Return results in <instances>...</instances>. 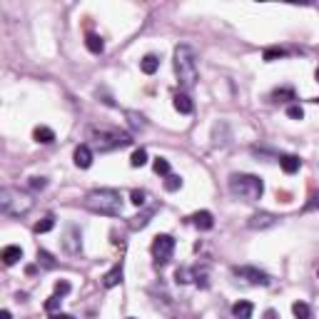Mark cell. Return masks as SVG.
<instances>
[{"mask_svg": "<svg viewBox=\"0 0 319 319\" xmlns=\"http://www.w3.org/2000/svg\"><path fill=\"white\" fill-rule=\"evenodd\" d=\"M53 227H55V215H45V217L35 225V232H38V235H45V232H50Z\"/></svg>", "mask_w": 319, "mask_h": 319, "instance_id": "obj_22", "label": "cell"}, {"mask_svg": "<svg viewBox=\"0 0 319 319\" xmlns=\"http://www.w3.org/2000/svg\"><path fill=\"white\" fill-rule=\"evenodd\" d=\"M130 200H132V205H135V207H142V205L147 202V192H142V190H132Z\"/></svg>", "mask_w": 319, "mask_h": 319, "instance_id": "obj_28", "label": "cell"}, {"mask_svg": "<svg viewBox=\"0 0 319 319\" xmlns=\"http://www.w3.org/2000/svg\"><path fill=\"white\" fill-rule=\"evenodd\" d=\"M314 78H317V82H319V68H317V70H314Z\"/></svg>", "mask_w": 319, "mask_h": 319, "instance_id": "obj_40", "label": "cell"}, {"mask_svg": "<svg viewBox=\"0 0 319 319\" xmlns=\"http://www.w3.org/2000/svg\"><path fill=\"white\" fill-rule=\"evenodd\" d=\"M262 319H279V314H277V312H274V309H267V312H264V317H262Z\"/></svg>", "mask_w": 319, "mask_h": 319, "instance_id": "obj_37", "label": "cell"}, {"mask_svg": "<svg viewBox=\"0 0 319 319\" xmlns=\"http://www.w3.org/2000/svg\"><path fill=\"white\" fill-rule=\"evenodd\" d=\"M68 292H70V282H65V279L55 282V294H58V297H65Z\"/></svg>", "mask_w": 319, "mask_h": 319, "instance_id": "obj_32", "label": "cell"}, {"mask_svg": "<svg viewBox=\"0 0 319 319\" xmlns=\"http://www.w3.org/2000/svg\"><path fill=\"white\" fill-rule=\"evenodd\" d=\"M53 319H75V317H70V314H53Z\"/></svg>", "mask_w": 319, "mask_h": 319, "instance_id": "obj_38", "label": "cell"}, {"mask_svg": "<svg viewBox=\"0 0 319 319\" xmlns=\"http://www.w3.org/2000/svg\"><path fill=\"white\" fill-rule=\"evenodd\" d=\"M152 170H155L157 175H165V177H167V175H170V162H167L165 157H157L155 162H152Z\"/></svg>", "mask_w": 319, "mask_h": 319, "instance_id": "obj_24", "label": "cell"}, {"mask_svg": "<svg viewBox=\"0 0 319 319\" xmlns=\"http://www.w3.org/2000/svg\"><path fill=\"white\" fill-rule=\"evenodd\" d=\"M172 252H175V239L170 235H157L152 239V257H155V264L157 267L165 264L172 257Z\"/></svg>", "mask_w": 319, "mask_h": 319, "instance_id": "obj_6", "label": "cell"}, {"mask_svg": "<svg viewBox=\"0 0 319 319\" xmlns=\"http://www.w3.org/2000/svg\"><path fill=\"white\" fill-rule=\"evenodd\" d=\"M274 97H294V92H292V90H277Z\"/></svg>", "mask_w": 319, "mask_h": 319, "instance_id": "obj_36", "label": "cell"}, {"mask_svg": "<svg viewBox=\"0 0 319 319\" xmlns=\"http://www.w3.org/2000/svg\"><path fill=\"white\" fill-rule=\"evenodd\" d=\"M172 105H175V110L182 112V115H190V112H192V100H190L185 92H177L175 100H172Z\"/></svg>", "mask_w": 319, "mask_h": 319, "instance_id": "obj_17", "label": "cell"}, {"mask_svg": "<svg viewBox=\"0 0 319 319\" xmlns=\"http://www.w3.org/2000/svg\"><path fill=\"white\" fill-rule=\"evenodd\" d=\"M130 319H135V317H130Z\"/></svg>", "mask_w": 319, "mask_h": 319, "instance_id": "obj_42", "label": "cell"}, {"mask_svg": "<svg viewBox=\"0 0 319 319\" xmlns=\"http://www.w3.org/2000/svg\"><path fill=\"white\" fill-rule=\"evenodd\" d=\"M87 137L92 140V145L100 150V152H107V150H115V147H125L132 142L130 135L115 130V127H107V125H92L87 130Z\"/></svg>", "mask_w": 319, "mask_h": 319, "instance_id": "obj_4", "label": "cell"}, {"mask_svg": "<svg viewBox=\"0 0 319 319\" xmlns=\"http://www.w3.org/2000/svg\"><path fill=\"white\" fill-rule=\"evenodd\" d=\"M287 55V50H282V48H267L264 50V60L267 63H272V60H277V58H284Z\"/></svg>", "mask_w": 319, "mask_h": 319, "instance_id": "obj_27", "label": "cell"}, {"mask_svg": "<svg viewBox=\"0 0 319 319\" xmlns=\"http://www.w3.org/2000/svg\"><path fill=\"white\" fill-rule=\"evenodd\" d=\"M0 259H3L5 267H13L18 259H23V249H20L18 244H8V247L3 249V254H0Z\"/></svg>", "mask_w": 319, "mask_h": 319, "instance_id": "obj_11", "label": "cell"}, {"mask_svg": "<svg viewBox=\"0 0 319 319\" xmlns=\"http://www.w3.org/2000/svg\"><path fill=\"white\" fill-rule=\"evenodd\" d=\"M157 68H160V60H157L155 55H145V58L140 60V70H142L145 75H155Z\"/></svg>", "mask_w": 319, "mask_h": 319, "instance_id": "obj_19", "label": "cell"}, {"mask_svg": "<svg viewBox=\"0 0 319 319\" xmlns=\"http://www.w3.org/2000/svg\"><path fill=\"white\" fill-rule=\"evenodd\" d=\"M130 165H132V167H142V165H147V152H145L142 147L132 152V157H130Z\"/></svg>", "mask_w": 319, "mask_h": 319, "instance_id": "obj_25", "label": "cell"}, {"mask_svg": "<svg viewBox=\"0 0 319 319\" xmlns=\"http://www.w3.org/2000/svg\"><path fill=\"white\" fill-rule=\"evenodd\" d=\"M252 312H254V307H252V302H237L235 307H232V314H235V319H252Z\"/></svg>", "mask_w": 319, "mask_h": 319, "instance_id": "obj_16", "label": "cell"}, {"mask_svg": "<svg viewBox=\"0 0 319 319\" xmlns=\"http://www.w3.org/2000/svg\"><path fill=\"white\" fill-rule=\"evenodd\" d=\"M180 187H182V177L180 175H167L165 177V190L167 192H177Z\"/></svg>", "mask_w": 319, "mask_h": 319, "instance_id": "obj_26", "label": "cell"}, {"mask_svg": "<svg viewBox=\"0 0 319 319\" xmlns=\"http://www.w3.org/2000/svg\"><path fill=\"white\" fill-rule=\"evenodd\" d=\"M232 274L239 277V279H244L247 284H262V287L269 284V274L262 272V269H257V267H235Z\"/></svg>", "mask_w": 319, "mask_h": 319, "instance_id": "obj_7", "label": "cell"}, {"mask_svg": "<svg viewBox=\"0 0 319 319\" xmlns=\"http://www.w3.org/2000/svg\"><path fill=\"white\" fill-rule=\"evenodd\" d=\"M28 185H30V190H35V192H38V190H45L48 180H45V177H30V182H28Z\"/></svg>", "mask_w": 319, "mask_h": 319, "instance_id": "obj_31", "label": "cell"}, {"mask_svg": "<svg viewBox=\"0 0 319 319\" xmlns=\"http://www.w3.org/2000/svg\"><path fill=\"white\" fill-rule=\"evenodd\" d=\"M292 312H294L297 319H312V309H309L307 302H294L292 304Z\"/></svg>", "mask_w": 319, "mask_h": 319, "instance_id": "obj_21", "label": "cell"}, {"mask_svg": "<svg viewBox=\"0 0 319 319\" xmlns=\"http://www.w3.org/2000/svg\"><path fill=\"white\" fill-rule=\"evenodd\" d=\"M0 319H13V317H10V312H8V309H3V312H0Z\"/></svg>", "mask_w": 319, "mask_h": 319, "instance_id": "obj_39", "label": "cell"}, {"mask_svg": "<svg viewBox=\"0 0 319 319\" xmlns=\"http://www.w3.org/2000/svg\"><path fill=\"white\" fill-rule=\"evenodd\" d=\"M287 115H289L292 120H302V117H304V110H302V105H289V107H287Z\"/></svg>", "mask_w": 319, "mask_h": 319, "instance_id": "obj_29", "label": "cell"}, {"mask_svg": "<svg viewBox=\"0 0 319 319\" xmlns=\"http://www.w3.org/2000/svg\"><path fill=\"white\" fill-rule=\"evenodd\" d=\"M279 165H282V170H284L287 175H294V172H299V167H302V160H299L297 155H284V157L279 160Z\"/></svg>", "mask_w": 319, "mask_h": 319, "instance_id": "obj_13", "label": "cell"}, {"mask_svg": "<svg viewBox=\"0 0 319 319\" xmlns=\"http://www.w3.org/2000/svg\"><path fill=\"white\" fill-rule=\"evenodd\" d=\"M277 220H279V217H277V215H272V212H254V215L249 217V222H247V225H249L252 230H267V227H274V225H277Z\"/></svg>", "mask_w": 319, "mask_h": 319, "instance_id": "obj_8", "label": "cell"}, {"mask_svg": "<svg viewBox=\"0 0 319 319\" xmlns=\"http://www.w3.org/2000/svg\"><path fill=\"white\" fill-rule=\"evenodd\" d=\"M192 225H195L197 230H212V227H215V217H212V212L202 210V212H195V215H192Z\"/></svg>", "mask_w": 319, "mask_h": 319, "instance_id": "obj_12", "label": "cell"}, {"mask_svg": "<svg viewBox=\"0 0 319 319\" xmlns=\"http://www.w3.org/2000/svg\"><path fill=\"white\" fill-rule=\"evenodd\" d=\"M73 157H75V165H78L80 170H87V167L92 165V150H90L87 145H80Z\"/></svg>", "mask_w": 319, "mask_h": 319, "instance_id": "obj_10", "label": "cell"}, {"mask_svg": "<svg viewBox=\"0 0 319 319\" xmlns=\"http://www.w3.org/2000/svg\"><path fill=\"white\" fill-rule=\"evenodd\" d=\"M317 277H319V272H317Z\"/></svg>", "mask_w": 319, "mask_h": 319, "instance_id": "obj_41", "label": "cell"}, {"mask_svg": "<svg viewBox=\"0 0 319 319\" xmlns=\"http://www.w3.org/2000/svg\"><path fill=\"white\" fill-rule=\"evenodd\" d=\"M33 207V200L13 187H3L0 190V210L5 215H25Z\"/></svg>", "mask_w": 319, "mask_h": 319, "instance_id": "obj_5", "label": "cell"}, {"mask_svg": "<svg viewBox=\"0 0 319 319\" xmlns=\"http://www.w3.org/2000/svg\"><path fill=\"white\" fill-rule=\"evenodd\" d=\"M175 73H177V82L185 90H190L197 82V78H200L197 55H195V50L190 45H177V50H175Z\"/></svg>", "mask_w": 319, "mask_h": 319, "instance_id": "obj_2", "label": "cell"}, {"mask_svg": "<svg viewBox=\"0 0 319 319\" xmlns=\"http://www.w3.org/2000/svg\"><path fill=\"white\" fill-rule=\"evenodd\" d=\"M63 247H65V252H70V254H78V252H80L82 242H80V230H78V227H70V230L65 232Z\"/></svg>", "mask_w": 319, "mask_h": 319, "instance_id": "obj_9", "label": "cell"}, {"mask_svg": "<svg viewBox=\"0 0 319 319\" xmlns=\"http://www.w3.org/2000/svg\"><path fill=\"white\" fill-rule=\"evenodd\" d=\"M127 117H130V122H132L135 127H145V117H142V115H137V112H127Z\"/></svg>", "mask_w": 319, "mask_h": 319, "instance_id": "obj_34", "label": "cell"}, {"mask_svg": "<svg viewBox=\"0 0 319 319\" xmlns=\"http://www.w3.org/2000/svg\"><path fill=\"white\" fill-rule=\"evenodd\" d=\"M33 137H35V142H40V145H50V142H55V132H53L50 127H45V125L35 127Z\"/></svg>", "mask_w": 319, "mask_h": 319, "instance_id": "obj_18", "label": "cell"}, {"mask_svg": "<svg viewBox=\"0 0 319 319\" xmlns=\"http://www.w3.org/2000/svg\"><path fill=\"white\" fill-rule=\"evenodd\" d=\"M155 210H157V207H152V210H147V212H142V215L132 217V222H130V230H142V227L150 222V217L155 215Z\"/></svg>", "mask_w": 319, "mask_h": 319, "instance_id": "obj_20", "label": "cell"}, {"mask_svg": "<svg viewBox=\"0 0 319 319\" xmlns=\"http://www.w3.org/2000/svg\"><path fill=\"white\" fill-rule=\"evenodd\" d=\"M60 302H63V299H60L58 294H53V297H50V299L45 302V309H48V312H55V309L60 307Z\"/></svg>", "mask_w": 319, "mask_h": 319, "instance_id": "obj_33", "label": "cell"}, {"mask_svg": "<svg viewBox=\"0 0 319 319\" xmlns=\"http://www.w3.org/2000/svg\"><path fill=\"white\" fill-rule=\"evenodd\" d=\"M38 264H43L45 269H55V259H53V254L50 252H45V249H38Z\"/></svg>", "mask_w": 319, "mask_h": 319, "instance_id": "obj_23", "label": "cell"}, {"mask_svg": "<svg viewBox=\"0 0 319 319\" xmlns=\"http://www.w3.org/2000/svg\"><path fill=\"white\" fill-rule=\"evenodd\" d=\"M82 205L95 215H107V217L122 215V197L117 190H92Z\"/></svg>", "mask_w": 319, "mask_h": 319, "instance_id": "obj_1", "label": "cell"}, {"mask_svg": "<svg viewBox=\"0 0 319 319\" xmlns=\"http://www.w3.org/2000/svg\"><path fill=\"white\" fill-rule=\"evenodd\" d=\"M122 282V264H117V267H112L105 277H102V284L107 287V289H112V287H117Z\"/></svg>", "mask_w": 319, "mask_h": 319, "instance_id": "obj_15", "label": "cell"}, {"mask_svg": "<svg viewBox=\"0 0 319 319\" xmlns=\"http://www.w3.org/2000/svg\"><path fill=\"white\" fill-rule=\"evenodd\" d=\"M317 207H319V195H314V197H312V202H307V205H304V210H317Z\"/></svg>", "mask_w": 319, "mask_h": 319, "instance_id": "obj_35", "label": "cell"}, {"mask_svg": "<svg viewBox=\"0 0 319 319\" xmlns=\"http://www.w3.org/2000/svg\"><path fill=\"white\" fill-rule=\"evenodd\" d=\"M85 48H87L92 55H100V53L105 50V43H102V38H100V35L87 33V35H85Z\"/></svg>", "mask_w": 319, "mask_h": 319, "instance_id": "obj_14", "label": "cell"}, {"mask_svg": "<svg viewBox=\"0 0 319 319\" xmlns=\"http://www.w3.org/2000/svg\"><path fill=\"white\" fill-rule=\"evenodd\" d=\"M175 277H177V282H180V284H187L190 279H195V274H190V269H185V267H182V269H177V272H175Z\"/></svg>", "mask_w": 319, "mask_h": 319, "instance_id": "obj_30", "label": "cell"}, {"mask_svg": "<svg viewBox=\"0 0 319 319\" xmlns=\"http://www.w3.org/2000/svg\"><path fill=\"white\" fill-rule=\"evenodd\" d=\"M230 192L244 202H257L262 195H264V182L262 177L257 175H242V172H235L230 177Z\"/></svg>", "mask_w": 319, "mask_h": 319, "instance_id": "obj_3", "label": "cell"}]
</instances>
